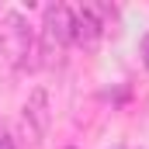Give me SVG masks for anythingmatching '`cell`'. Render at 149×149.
<instances>
[{
	"instance_id": "obj_4",
	"label": "cell",
	"mask_w": 149,
	"mask_h": 149,
	"mask_svg": "<svg viewBox=\"0 0 149 149\" xmlns=\"http://www.w3.org/2000/svg\"><path fill=\"white\" fill-rule=\"evenodd\" d=\"M139 52H142V63H146V70H149V35H142V45H139Z\"/></svg>"
},
{
	"instance_id": "obj_3",
	"label": "cell",
	"mask_w": 149,
	"mask_h": 149,
	"mask_svg": "<svg viewBox=\"0 0 149 149\" xmlns=\"http://www.w3.org/2000/svg\"><path fill=\"white\" fill-rule=\"evenodd\" d=\"M24 125H31L35 142L45 135V128H49V97H45V90H35L28 97V104H24Z\"/></svg>"
},
{
	"instance_id": "obj_1",
	"label": "cell",
	"mask_w": 149,
	"mask_h": 149,
	"mask_svg": "<svg viewBox=\"0 0 149 149\" xmlns=\"http://www.w3.org/2000/svg\"><path fill=\"white\" fill-rule=\"evenodd\" d=\"M0 52L14 63V66H35V35L31 24L17 14V10H0Z\"/></svg>"
},
{
	"instance_id": "obj_5",
	"label": "cell",
	"mask_w": 149,
	"mask_h": 149,
	"mask_svg": "<svg viewBox=\"0 0 149 149\" xmlns=\"http://www.w3.org/2000/svg\"><path fill=\"white\" fill-rule=\"evenodd\" d=\"M0 149H14V142H10V135H0Z\"/></svg>"
},
{
	"instance_id": "obj_2",
	"label": "cell",
	"mask_w": 149,
	"mask_h": 149,
	"mask_svg": "<svg viewBox=\"0 0 149 149\" xmlns=\"http://www.w3.org/2000/svg\"><path fill=\"white\" fill-rule=\"evenodd\" d=\"M73 42V10L66 3H49L42 10V52H63Z\"/></svg>"
}]
</instances>
